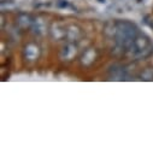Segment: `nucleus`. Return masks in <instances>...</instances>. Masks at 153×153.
Masks as SVG:
<instances>
[{"label": "nucleus", "instance_id": "f257e3e1", "mask_svg": "<svg viewBox=\"0 0 153 153\" xmlns=\"http://www.w3.org/2000/svg\"><path fill=\"white\" fill-rule=\"evenodd\" d=\"M116 45L126 52H129L133 47L134 39L140 34L137 27L129 21H117L116 23Z\"/></svg>", "mask_w": 153, "mask_h": 153}, {"label": "nucleus", "instance_id": "f03ea898", "mask_svg": "<svg viewBox=\"0 0 153 153\" xmlns=\"http://www.w3.org/2000/svg\"><path fill=\"white\" fill-rule=\"evenodd\" d=\"M129 52L135 58H146L153 52V46H152L148 37L140 33L134 39L133 47Z\"/></svg>", "mask_w": 153, "mask_h": 153}, {"label": "nucleus", "instance_id": "7ed1b4c3", "mask_svg": "<svg viewBox=\"0 0 153 153\" xmlns=\"http://www.w3.org/2000/svg\"><path fill=\"white\" fill-rule=\"evenodd\" d=\"M77 54V47L72 42H68L65 46H63L62 51H60V58L63 60H72L75 58V56Z\"/></svg>", "mask_w": 153, "mask_h": 153}, {"label": "nucleus", "instance_id": "20e7f679", "mask_svg": "<svg viewBox=\"0 0 153 153\" xmlns=\"http://www.w3.org/2000/svg\"><path fill=\"white\" fill-rule=\"evenodd\" d=\"M24 57L30 62L36 60L40 57V47L35 44H28L24 47Z\"/></svg>", "mask_w": 153, "mask_h": 153}, {"label": "nucleus", "instance_id": "39448f33", "mask_svg": "<svg viewBox=\"0 0 153 153\" xmlns=\"http://www.w3.org/2000/svg\"><path fill=\"white\" fill-rule=\"evenodd\" d=\"M83 33L82 30L77 27V25H69L68 30H66V39L70 42H75V41H80L82 37Z\"/></svg>", "mask_w": 153, "mask_h": 153}, {"label": "nucleus", "instance_id": "423d86ee", "mask_svg": "<svg viewBox=\"0 0 153 153\" xmlns=\"http://www.w3.org/2000/svg\"><path fill=\"white\" fill-rule=\"evenodd\" d=\"M17 25L21 30H25V29H29L31 28L33 25V22H34V18L28 15V13H19L17 16Z\"/></svg>", "mask_w": 153, "mask_h": 153}, {"label": "nucleus", "instance_id": "0eeeda50", "mask_svg": "<svg viewBox=\"0 0 153 153\" xmlns=\"http://www.w3.org/2000/svg\"><path fill=\"white\" fill-rule=\"evenodd\" d=\"M110 76L112 79H114V80H126L127 79V70L123 68V66H121V65H118V64H114V65H112L111 68H110Z\"/></svg>", "mask_w": 153, "mask_h": 153}, {"label": "nucleus", "instance_id": "6e6552de", "mask_svg": "<svg viewBox=\"0 0 153 153\" xmlns=\"http://www.w3.org/2000/svg\"><path fill=\"white\" fill-rule=\"evenodd\" d=\"M31 29H33V33H34L35 35H39V36L44 35V34L47 31V27H46V23H45L44 18H41V17L34 18Z\"/></svg>", "mask_w": 153, "mask_h": 153}, {"label": "nucleus", "instance_id": "1a4fd4ad", "mask_svg": "<svg viewBox=\"0 0 153 153\" xmlns=\"http://www.w3.org/2000/svg\"><path fill=\"white\" fill-rule=\"evenodd\" d=\"M66 30L68 28L63 27L60 23H54L51 28V35L54 40H62L66 37Z\"/></svg>", "mask_w": 153, "mask_h": 153}, {"label": "nucleus", "instance_id": "9d476101", "mask_svg": "<svg viewBox=\"0 0 153 153\" xmlns=\"http://www.w3.org/2000/svg\"><path fill=\"white\" fill-rule=\"evenodd\" d=\"M95 58H97V52H95V50H94V48H88V50L82 54L81 63H82V65H85V66H89V65H92V64L94 63Z\"/></svg>", "mask_w": 153, "mask_h": 153}, {"label": "nucleus", "instance_id": "9b49d317", "mask_svg": "<svg viewBox=\"0 0 153 153\" xmlns=\"http://www.w3.org/2000/svg\"><path fill=\"white\" fill-rule=\"evenodd\" d=\"M140 79L143 81H152L153 80V68H146L140 72Z\"/></svg>", "mask_w": 153, "mask_h": 153}, {"label": "nucleus", "instance_id": "f8f14e48", "mask_svg": "<svg viewBox=\"0 0 153 153\" xmlns=\"http://www.w3.org/2000/svg\"><path fill=\"white\" fill-rule=\"evenodd\" d=\"M17 7V5L15 4V1L12 0H1V11H12Z\"/></svg>", "mask_w": 153, "mask_h": 153}, {"label": "nucleus", "instance_id": "ddd939ff", "mask_svg": "<svg viewBox=\"0 0 153 153\" xmlns=\"http://www.w3.org/2000/svg\"><path fill=\"white\" fill-rule=\"evenodd\" d=\"M52 4H53V0H35V7L37 9L50 7Z\"/></svg>", "mask_w": 153, "mask_h": 153}, {"label": "nucleus", "instance_id": "4468645a", "mask_svg": "<svg viewBox=\"0 0 153 153\" xmlns=\"http://www.w3.org/2000/svg\"><path fill=\"white\" fill-rule=\"evenodd\" d=\"M56 4H57V6H58L59 9H65V7H70L69 3H68V1H65V0H58V1H56Z\"/></svg>", "mask_w": 153, "mask_h": 153}, {"label": "nucleus", "instance_id": "2eb2a0df", "mask_svg": "<svg viewBox=\"0 0 153 153\" xmlns=\"http://www.w3.org/2000/svg\"><path fill=\"white\" fill-rule=\"evenodd\" d=\"M143 19H145V21H143V22H145V23H146V24H148V25H149V27H151V28H153V23H151V22H148V17H145V18H143Z\"/></svg>", "mask_w": 153, "mask_h": 153}, {"label": "nucleus", "instance_id": "dca6fc26", "mask_svg": "<svg viewBox=\"0 0 153 153\" xmlns=\"http://www.w3.org/2000/svg\"><path fill=\"white\" fill-rule=\"evenodd\" d=\"M99 3H105V0H100V1Z\"/></svg>", "mask_w": 153, "mask_h": 153}]
</instances>
